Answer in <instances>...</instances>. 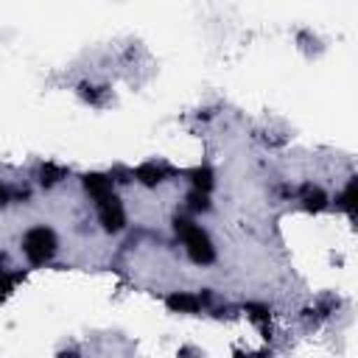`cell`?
I'll return each mask as SVG.
<instances>
[{"label":"cell","instance_id":"obj_3","mask_svg":"<svg viewBox=\"0 0 358 358\" xmlns=\"http://www.w3.org/2000/svg\"><path fill=\"white\" fill-rule=\"evenodd\" d=\"M98 221L106 232H120L126 227V210H123V201L115 193L98 199Z\"/></svg>","mask_w":358,"mask_h":358},{"label":"cell","instance_id":"obj_1","mask_svg":"<svg viewBox=\"0 0 358 358\" xmlns=\"http://www.w3.org/2000/svg\"><path fill=\"white\" fill-rule=\"evenodd\" d=\"M173 229L179 235V241L185 243V252L187 257L196 263V266H210L215 260V246L210 241V235L187 215H176L173 218Z\"/></svg>","mask_w":358,"mask_h":358},{"label":"cell","instance_id":"obj_11","mask_svg":"<svg viewBox=\"0 0 358 358\" xmlns=\"http://www.w3.org/2000/svg\"><path fill=\"white\" fill-rule=\"evenodd\" d=\"M352 199H355V179L347 185V190L341 193V199H338V207H344L350 215H352Z\"/></svg>","mask_w":358,"mask_h":358},{"label":"cell","instance_id":"obj_6","mask_svg":"<svg viewBox=\"0 0 358 358\" xmlns=\"http://www.w3.org/2000/svg\"><path fill=\"white\" fill-rule=\"evenodd\" d=\"M81 185H84V190H87L95 201L103 199V196H109V193H115V182H112L109 173H87V176L81 179Z\"/></svg>","mask_w":358,"mask_h":358},{"label":"cell","instance_id":"obj_10","mask_svg":"<svg viewBox=\"0 0 358 358\" xmlns=\"http://www.w3.org/2000/svg\"><path fill=\"white\" fill-rule=\"evenodd\" d=\"M187 210H190V213H207V210H210V193L193 187V190L187 193Z\"/></svg>","mask_w":358,"mask_h":358},{"label":"cell","instance_id":"obj_8","mask_svg":"<svg viewBox=\"0 0 358 358\" xmlns=\"http://www.w3.org/2000/svg\"><path fill=\"white\" fill-rule=\"evenodd\" d=\"M64 173H67V171H64L62 165L45 162V165H39V173H36V176H39V185H42V187H53V185H59V182L64 179Z\"/></svg>","mask_w":358,"mask_h":358},{"label":"cell","instance_id":"obj_9","mask_svg":"<svg viewBox=\"0 0 358 358\" xmlns=\"http://www.w3.org/2000/svg\"><path fill=\"white\" fill-rule=\"evenodd\" d=\"M190 185L196 187V190H204V193H210L213 190V185H215V179H213V171L204 165V168H193L190 173Z\"/></svg>","mask_w":358,"mask_h":358},{"label":"cell","instance_id":"obj_5","mask_svg":"<svg viewBox=\"0 0 358 358\" xmlns=\"http://www.w3.org/2000/svg\"><path fill=\"white\" fill-rule=\"evenodd\" d=\"M165 302H168L171 310L196 313V310H201V308L210 302V291H204V294H185V291H179V294H171Z\"/></svg>","mask_w":358,"mask_h":358},{"label":"cell","instance_id":"obj_4","mask_svg":"<svg viewBox=\"0 0 358 358\" xmlns=\"http://www.w3.org/2000/svg\"><path fill=\"white\" fill-rule=\"evenodd\" d=\"M134 173V179L140 182V185H145V187H154V185H159V182H165L171 173H173V168L168 165V162H162V159H151V162H143L137 171H131Z\"/></svg>","mask_w":358,"mask_h":358},{"label":"cell","instance_id":"obj_7","mask_svg":"<svg viewBox=\"0 0 358 358\" xmlns=\"http://www.w3.org/2000/svg\"><path fill=\"white\" fill-rule=\"evenodd\" d=\"M299 201H302V207H305V210L319 213V210H324L327 196H324V190H322V187H316V185H302V190H299Z\"/></svg>","mask_w":358,"mask_h":358},{"label":"cell","instance_id":"obj_2","mask_svg":"<svg viewBox=\"0 0 358 358\" xmlns=\"http://www.w3.org/2000/svg\"><path fill=\"white\" fill-rule=\"evenodd\" d=\"M56 249H59V241H56V232L50 227H31L22 235V252L34 266L53 260Z\"/></svg>","mask_w":358,"mask_h":358},{"label":"cell","instance_id":"obj_12","mask_svg":"<svg viewBox=\"0 0 358 358\" xmlns=\"http://www.w3.org/2000/svg\"><path fill=\"white\" fill-rule=\"evenodd\" d=\"M8 201H11V190L6 185H0V207H6Z\"/></svg>","mask_w":358,"mask_h":358}]
</instances>
